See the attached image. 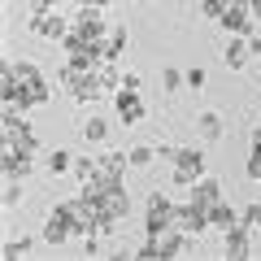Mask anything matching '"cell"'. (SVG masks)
<instances>
[{"instance_id": "cell-22", "label": "cell", "mask_w": 261, "mask_h": 261, "mask_svg": "<svg viewBox=\"0 0 261 261\" xmlns=\"http://www.w3.org/2000/svg\"><path fill=\"white\" fill-rule=\"evenodd\" d=\"M96 79H100V87H105V92H118V87H122V70H118V65H113V61H100V65H96Z\"/></svg>"}, {"instance_id": "cell-35", "label": "cell", "mask_w": 261, "mask_h": 261, "mask_svg": "<svg viewBox=\"0 0 261 261\" xmlns=\"http://www.w3.org/2000/svg\"><path fill=\"white\" fill-rule=\"evenodd\" d=\"M35 9H61V0H31Z\"/></svg>"}, {"instance_id": "cell-29", "label": "cell", "mask_w": 261, "mask_h": 261, "mask_svg": "<svg viewBox=\"0 0 261 261\" xmlns=\"http://www.w3.org/2000/svg\"><path fill=\"white\" fill-rule=\"evenodd\" d=\"M135 257H140V261H161V248H157V240H152V235H144V244L135 248Z\"/></svg>"}, {"instance_id": "cell-5", "label": "cell", "mask_w": 261, "mask_h": 261, "mask_svg": "<svg viewBox=\"0 0 261 261\" xmlns=\"http://www.w3.org/2000/svg\"><path fill=\"white\" fill-rule=\"evenodd\" d=\"M70 235H79V231H74V218H70L65 200H57V205L48 209V218H44V231H39V240H44L48 248H61Z\"/></svg>"}, {"instance_id": "cell-23", "label": "cell", "mask_w": 261, "mask_h": 261, "mask_svg": "<svg viewBox=\"0 0 261 261\" xmlns=\"http://www.w3.org/2000/svg\"><path fill=\"white\" fill-rule=\"evenodd\" d=\"M35 252V240L31 235H13V240H5V257L9 261H22V257H31Z\"/></svg>"}, {"instance_id": "cell-3", "label": "cell", "mask_w": 261, "mask_h": 261, "mask_svg": "<svg viewBox=\"0 0 261 261\" xmlns=\"http://www.w3.org/2000/svg\"><path fill=\"white\" fill-rule=\"evenodd\" d=\"M27 27H31V35H39V39H48V44H61V39L70 35V27H74V22L65 18L61 9H31V18H27Z\"/></svg>"}, {"instance_id": "cell-31", "label": "cell", "mask_w": 261, "mask_h": 261, "mask_svg": "<svg viewBox=\"0 0 261 261\" xmlns=\"http://www.w3.org/2000/svg\"><path fill=\"white\" fill-rule=\"evenodd\" d=\"M183 74H187V87H192V92H200V87L209 83V74L200 70V65H192V70H183Z\"/></svg>"}, {"instance_id": "cell-28", "label": "cell", "mask_w": 261, "mask_h": 261, "mask_svg": "<svg viewBox=\"0 0 261 261\" xmlns=\"http://www.w3.org/2000/svg\"><path fill=\"white\" fill-rule=\"evenodd\" d=\"M226 5H231V0H200V18H209V22H218L226 13Z\"/></svg>"}, {"instance_id": "cell-33", "label": "cell", "mask_w": 261, "mask_h": 261, "mask_svg": "<svg viewBox=\"0 0 261 261\" xmlns=\"http://www.w3.org/2000/svg\"><path fill=\"white\" fill-rule=\"evenodd\" d=\"M122 87H130V92H144V79L135 74V70H122Z\"/></svg>"}, {"instance_id": "cell-19", "label": "cell", "mask_w": 261, "mask_h": 261, "mask_svg": "<svg viewBox=\"0 0 261 261\" xmlns=\"http://www.w3.org/2000/svg\"><path fill=\"white\" fill-rule=\"evenodd\" d=\"M79 135H83L87 144H105V140H109V122H105L100 113H92V118H83V126H79Z\"/></svg>"}, {"instance_id": "cell-9", "label": "cell", "mask_w": 261, "mask_h": 261, "mask_svg": "<svg viewBox=\"0 0 261 261\" xmlns=\"http://www.w3.org/2000/svg\"><path fill=\"white\" fill-rule=\"evenodd\" d=\"M0 170H5V178H31L35 157H31V152H22L18 144H5V152H0Z\"/></svg>"}, {"instance_id": "cell-11", "label": "cell", "mask_w": 261, "mask_h": 261, "mask_svg": "<svg viewBox=\"0 0 261 261\" xmlns=\"http://www.w3.org/2000/svg\"><path fill=\"white\" fill-rule=\"evenodd\" d=\"M222 235H226V240H222V257H231V261H235V257H248V252H252V244H248L252 226L244 222V218L231 226V231H222Z\"/></svg>"}, {"instance_id": "cell-1", "label": "cell", "mask_w": 261, "mask_h": 261, "mask_svg": "<svg viewBox=\"0 0 261 261\" xmlns=\"http://www.w3.org/2000/svg\"><path fill=\"white\" fill-rule=\"evenodd\" d=\"M0 92H5V105L35 109V105H44V100H48V79L39 74V65H35V61H5Z\"/></svg>"}, {"instance_id": "cell-32", "label": "cell", "mask_w": 261, "mask_h": 261, "mask_svg": "<svg viewBox=\"0 0 261 261\" xmlns=\"http://www.w3.org/2000/svg\"><path fill=\"white\" fill-rule=\"evenodd\" d=\"M248 178L261 183V148H257V144H252V157H248Z\"/></svg>"}, {"instance_id": "cell-25", "label": "cell", "mask_w": 261, "mask_h": 261, "mask_svg": "<svg viewBox=\"0 0 261 261\" xmlns=\"http://www.w3.org/2000/svg\"><path fill=\"white\" fill-rule=\"evenodd\" d=\"M161 87H166V96H178L187 87V74L178 70V65H166V70H161Z\"/></svg>"}, {"instance_id": "cell-27", "label": "cell", "mask_w": 261, "mask_h": 261, "mask_svg": "<svg viewBox=\"0 0 261 261\" xmlns=\"http://www.w3.org/2000/svg\"><path fill=\"white\" fill-rule=\"evenodd\" d=\"M22 200V178H5V192H0V205L5 209H13Z\"/></svg>"}, {"instance_id": "cell-15", "label": "cell", "mask_w": 261, "mask_h": 261, "mask_svg": "<svg viewBox=\"0 0 261 261\" xmlns=\"http://www.w3.org/2000/svg\"><path fill=\"white\" fill-rule=\"evenodd\" d=\"M252 57H257V53H252L248 35H231V44L222 48V65H226V70H244Z\"/></svg>"}, {"instance_id": "cell-7", "label": "cell", "mask_w": 261, "mask_h": 261, "mask_svg": "<svg viewBox=\"0 0 261 261\" xmlns=\"http://www.w3.org/2000/svg\"><path fill=\"white\" fill-rule=\"evenodd\" d=\"M70 22H74L70 31H74V35H83V39H100V44H105V35H109V22H105L100 5H79V13H74Z\"/></svg>"}, {"instance_id": "cell-26", "label": "cell", "mask_w": 261, "mask_h": 261, "mask_svg": "<svg viewBox=\"0 0 261 261\" xmlns=\"http://www.w3.org/2000/svg\"><path fill=\"white\" fill-rule=\"evenodd\" d=\"M70 174H74L79 183H92V178L100 174V161L96 157H74V170H70Z\"/></svg>"}, {"instance_id": "cell-10", "label": "cell", "mask_w": 261, "mask_h": 261, "mask_svg": "<svg viewBox=\"0 0 261 261\" xmlns=\"http://www.w3.org/2000/svg\"><path fill=\"white\" fill-rule=\"evenodd\" d=\"M174 226H178V231H187V235L209 231V209H200V205H192V200H183V205L174 209Z\"/></svg>"}, {"instance_id": "cell-24", "label": "cell", "mask_w": 261, "mask_h": 261, "mask_svg": "<svg viewBox=\"0 0 261 261\" xmlns=\"http://www.w3.org/2000/svg\"><path fill=\"white\" fill-rule=\"evenodd\" d=\"M152 161H161L157 144H135V148H130V170H148Z\"/></svg>"}, {"instance_id": "cell-18", "label": "cell", "mask_w": 261, "mask_h": 261, "mask_svg": "<svg viewBox=\"0 0 261 261\" xmlns=\"http://www.w3.org/2000/svg\"><path fill=\"white\" fill-rule=\"evenodd\" d=\"M130 44V31L126 27H109V35H105V61H118L122 53H126Z\"/></svg>"}, {"instance_id": "cell-6", "label": "cell", "mask_w": 261, "mask_h": 261, "mask_svg": "<svg viewBox=\"0 0 261 261\" xmlns=\"http://www.w3.org/2000/svg\"><path fill=\"white\" fill-rule=\"evenodd\" d=\"M174 200H170L166 192H152L148 200H144V231L148 235H161V231H170L174 226Z\"/></svg>"}, {"instance_id": "cell-21", "label": "cell", "mask_w": 261, "mask_h": 261, "mask_svg": "<svg viewBox=\"0 0 261 261\" xmlns=\"http://www.w3.org/2000/svg\"><path fill=\"white\" fill-rule=\"evenodd\" d=\"M100 170H105V174H113V178H126L130 152H105V157H100Z\"/></svg>"}, {"instance_id": "cell-13", "label": "cell", "mask_w": 261, "mask_h": 261, "mask_svg": "<svg viewBox=\"0 0 261 261\" xmlns=\"http://www.w3.org/2000/svg\"><path fill=\"white\" fill-rule=\"evenodd\" d=\"M100 96H109V92L100 87V79H96V70H83V74H79V83L70 87V100H74V105H96Z\"/></svg>"}, {"instance_id": "cell-14", "label": "cell", "mask_w": 261, "mask_h": 261, "mask_svg": "<svg viewBox=\"0 0 261 261\" xmlns=\"http://www.w3.org/2000/svg\"><path fill=\"white\" fill-rule=\"evenodd\" d=\"M187 200H192V205H200V209L218 205V200H222V183H218L214 174H205V178H196V183L187 187Z\"/></svg>"}, {"instance_id": "cell-17", "label": "cell", "mask_w": 261, "mask_h": 261, "mask_svg": "<svg viewBox=\"0 0 261 261\" xmlns=\"http://www.w3.org/2000/svg\"><path fill=\"white\" fill-rule=\"evenodd\" d=\"M235 222H240V214L231 209V200H218V205H209V231H231Z\"/></svg>"}, {"instance_id": "cell-36", "label": "cell", "mask_w": 261, "mask_h": 261, "mask_svg": "<svg viewBox=\"0 0 261 261\" xmlns=\"http://www.w3.org/2000/svg\"><path fill=\"white\" fill-rule=\"evenodd\" d=\"M74 5H100V9H109L113 0H74Z\"/></svg>"}, {"instance_id": "cell-20", "label": "cell", "mask_w": 261, "mask_h": 261, "mask_svg": "<svg viewBox=\"0 0 261 261\" xmlns=\"http://www.w3.org/2000/svg\"><path fill=\"white\" fill-rule=\"evenodd\" d=\"M70 170H74V152H70V148H53V152H48V174H53V178H65Z\"/></svg>"}, {"instance_id": "cell-38", "label": "cell", "mask_w": 261, "mask_h": 261, "mask_svg": "<svg viewBox=\"0 0 261 261\" xmlns=\"http://www.w3.org/2000/svg\"><path fill=\"white\" fill-rule=\"evenodd\" d=\"M257 61H261V57H257ZM257 70H261V65H257Z\"/></svg>"}, {"instance_id": "cell-30", "label": "cell", "mask_w": 261, "mask_h": 261, "mask_svg": "<svg viewBox=\"0 0 261 261\" xmlns=\"http://www.w3.org/2000/svg\"><path fill=\"white\" fill-rule=\"evenodd\" d=\"M240 218H244V222L252 226V231H257V226H261V200H252V205H244V209H240Z\"/></svg>"}, {"instance_id": "cell-34", "label": "cell", "mask_w": 261, "mask_h": 261, "mask_svg": "<svg viewBox=\"0 0 261 261\" xmlns=\"http://www.w3.org/2000/svg\"><path fill=\"white\" fill-rule=\"evenodd\" d=\"M248 13H252V22L261 27V0H248Z\"/></svg>"}, {"instance_id": "cell-37", "label": "cell", "mask_w": 261, "mask_h": 261, "mask_svg": "<svg viewBox=\"0 0 261 261\" xmlns=\"http://www.w3.org/2000/svg\"><path fill=\"white\" fill-rule=\"evenodd\" d=\"M252 144H257V148H261V122H257V126H252Z\"/></svg>"}, {"instance_id": "cell-16", "label": "cell", "mask_w": 261, "mask_h": 261, "mask_svg": "<svg viewBox=\"0 0 261 261\" xmlns=\"http://www.w3.org/2000/svg\"><path fill=\"white\" fill-rule=\"evenodd\" d=\"M196 130H200V144H218L222 140V113H214V109H205V113H196Z\"/></svg>"}, {"instance_id": "cell-12", "label": "cell", "mask_w": 261, "mask_h": 261, "mask_svg": "<svg viewBox=\"0 0 261 261\" xmlns=\"http://www.w3.org/2000/svg\"><path fill=\"white\" fill-rule=\"evenodd\" d=\"M218 27L226 31V35H252V13H248V5H226V13L218 18Z\"/></svg>"}, {"instance_id": "cell-4", "label": "cell", "mask_w": 261, "mask_h": 261, "mask_svg": "<svg viewBox=\"0 0 261 261\" xmlns=\"http://www.w3.org/2000/svg\"><path fill=\"white\" fill-rule=\"evenodd\" d=\"M205 152L200 148H174V157H170V178H174L178 187H192L196 178H205Z\"/></svg>"}, {"instance_id": "cell-8", "label": "cell", "mask_w": 261, "mask_h": 261, "mask_svg": "<svg viewBox=\"0 0 261 261\" xmlns=\"http://www.w3.org/2000/svg\"><path fill=\"white\" fill-rule=\"evenodd\" d=\"M113 109H118V122L122 126H140L144 122V96L140 92H130V87H118V92H113Z\"/></svg>"}, {"instance_id": "cell-2", "label": "cell", "mask_w": 261, "mask_h": 261, "mask_svg": "<svg viewBox=\"0 0 261 261\" xmlns=\"http://www.w3.org/2000/svg\"><path fill=\"white\" fill-rule=\"evenodd\" d=\"M22 113H27V109L5 105V122H0V126H5V144H18L22 152H31V157H35V152H39V135H35V126H31Z\"/></svg>"}]
</instances>
